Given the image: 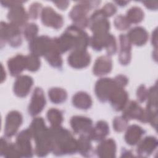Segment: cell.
<instances>
[{
	"mask_svg": "<svg viewBox=\"0 0 158 158\" xmlns=\"http://www.w3.org/2000/svg\"><path fill=\"white\" fill-rule=\"evenodd\" d=\"M54 41L60 53L72 49L86 50L89 43L87 34L76 25L69 27L60 38H55Z\"/></svg>",
	"mask_w": 158,
	"mask_h": 158,
	"instance_id": "1",
	"label": "cell"
},
{
	"mask_svg": "<svg viewBox=\"0 0 158 158\" xmlns=\"http://www.w3.org/2000/svg\"><path fill=\"white\" fill-rule=\"evenodd\" d=\"M52 151L56 155L73 154L77 150V141L66 129L52 127L50 129Z\"/></svg>",
	"mask_w": 158,
	"mask_h": 158,
	"instance_id": "2",
	"label": "cell"
},
{
	"mask_svg": "<svg viewBox=\"0 0 158 158\" xmlns=\"http://www.w3.org/2000/svg\"><path fill=\"white\" fill-rule=\"evenodd\" d=\"M32 136L36 143V153L43 157L52 151V141L50 130L48 129L42 118H36L33 120L30 127Z\"/></svg>",
	"mask_w": 158,
	"mask_h": 158,
	"instance_id": "3",
	"label": "cell"
},
{
	"mask_svg": "<svg viewBox=\"0 0 158 158\" xmlns=\"http://www.w3.org/2000/svg\"><path fill=\"white\" fill-rule=\"evenodd\" d=\"M1 39L7 41L11 46L16 47L21 44L22 39L19 27L12 23H1Z\"/></svg>",
	"mask_w": 158,
	"mask_h": 158,
	"instance_id": "4",
	"label": "cell"
},
{
	"mask_svg": "<svg viewBox=\"0 0 158 158\" xmlns=\"http://www.w3.org/2000/svg\"><path fill=\"white\" fill-rule=\"evenodd\" d=\"M91 2L83 1L74 6L70 13V17L76 23L77 27L81 28H85L88 25V20L86 15L87 13L93 7L90 4Z\"/></svg>",
	"mask_w": 158,
	"mask_h": 158,
	"instance_id": "5",
	"label": "cell"
},
{
	"mask_svg": "<svg viewBox=\"0 0 158 158\" xmlns=\"http://www.w3.org/2000/svg\"><path fill=\"white\" fill-rule=\"evenodd\" d=\"M117 87L120 86L114 79L101 78L96 84V94L99 100L105 102L109 100L110 96Z\"/></svg>",
	"mask_w": 158,
	"mask_h": 158,
	"instance_id": "6",
	"label": "cell"
},
{
	"mask_svg": "<svg viewBox=\"0 0 158 158\" xmlns=\"http://www.w3.org/2000/svg\"><path fill=\"white\" fill-rule=\"evenodd\" d=\"M32 137L30 129L22 131L17 137L15 146L20 157H31L32 149L30 138Z\"/></svg>",
	"mask_w": 158,
	"mask_h": 158,
	"instance_id": "7",
	"label": "cell"
},
{
	"mask_svg": "<svg viewBox=\"0 0 158 158\" xmlns=\"http://www.w3.org/2000/svg\"><path fill=\"white\" fill-rule=\"evenodd\" d=\"M22 122V117L17 111H11L6 116L4 133L6 136H13L17 131Z\"/></svg>",
	"mask_w": 158,
	"mask_h": 158,
	"instance_id": "8",
	"label": "cell"
},
{
	"mask_svg": "<svg viewBox=\"0 0 158 158\" xmlns=\"http://www.w3.org/2000/svg\"><path fill=\"white\" fill-rule=\"evenodd\" d=\"M41 20L44 25L52 27L56 29L60 28L63 24L62 17L49 7H46L43 9Z\"/></svg>",
	"mask_w": 158,
	"mask_h": 158,
	"instance_id": "9",
	"label": "cell"
},
{
	"mask_svg": "<svg viewBox=\"0 0 158 158\" xmlns=\"http://www.w3.org/2000/svg\"><path fill=\"white\" fill-rule=\"evenodd\" d=\"M51 38L47 36H41L31 40L29 48L33 54L36 56H44L51 47Z\"/></svg>",
	"mask_w": 158,
	"mask_h": 158,
	"instance_id": "10",
	"label": "cell"
},
{
	"mask_svg": "<svg viewBox=\"0 0 158 158\" xmlns=\"http://www.w3.org/2000/svg\"><path fill=\"white\" fill-rule=\"evenodd\" d=\"M68 62L73 68H83L89 64L90 56L86 50H74L69 56Z\"/></svg>",
	"mask_w": 158,
	"mask_h": 158,
	"instance_id": "11",
	"label": "cell"
},
{
	"mask_svg": "<svg viewBox=\"0 0 158 158\" xmlns=\"http://www.w3.org/2000/svg\"><path fill=\"white\" fill-rule=\"evenodd\" d=\"M45 104L46 100L43 90L40 88H36L29 105L28 112L31 115L38 114L43 110Z\"/></svg>",
	"mask_w": 158,
	"mask_h": 158,
	"instance_id": "12",
	"label": "cell"
},
{
	"mask_svg": "<svg viewBox=\"0 0 158 158\" xmlns=\"http://www.w3.org/2000/svg\"><path fill=\"white\" fill-rule=\"evenodd\" d=\"M21 2L10 7L7 14V18L10 21V23L18 27L24 25L28 19L27 14L24 8L20 5Z\"/></svg>",
	"mask_w": 158,
	"mask_h": 158,
	"instance_id": "13",
	"label": "cell"
},
{
	"mask_svg": "<svg viewBox=\"0 0 158 158\" xmlns=\"http://www.w3.org/2000/svg\"><path fill=\"white\" fill-rule=\"evenodd\" d=\"M70 125L76 133H89L92 128V121L89 118L75 116L70 120Z\"/></svg>",
	"mask_w": 158,
	"mask_h": 158,
	"instance_id": "14",
	"label": "cell"
},
{
	"mask_svg": "<svg viewBox=\"0 0 158 158\" xmlns=\"http://www.w3.org/2000/svg\"><path fill=\"white\" fill-rule=\"evenodd\" d=\"M123 116L127 120L138 119L143 122L146 121L145 111L135 101H131L124 109Z\"/></svg>",
	"mask_w": 158,
	"mask_h": 158,
	"instance_id": "15",
	"label": "cell"
},
{
	"mask_svg": "<svg viewBox=\"0 0 158 158\" xmlns=\"http://www.w3.org/2000/svg\"><path fill=\"white\" fill-rule=\"evenodd\" d=\"M33 85V80L30 77L22 75L18 77L14 83V91L19 97H24L28 94Z\"/></svg>",
	"mask_w": 158,
	"mask_h": 158,
	"instance_id": "16",
	"label": "cell"
},
{
	"mask_svg": "<svg viewBox=\"0 0 158 158\" xmlns=\"http://www.w3.org/2000/svg\"><path fill=\"white\" fill-rule=\"evenodd\" d=\"M128 99L127 93L121 87H117L110 96V101L112 107L116 110H120L124 109L127 104Z\"/></svg>",
	"mask_w": 158,
	"mask_h": 158,
	"instance_id": "17",
	"label": "cell"
},
{
	"mask_svg": "<svg viewBox=\"0 0 158 158\" xmlns=\"http://www.w3.org/2000/svg\"><path fill=\"white\" fill-rule=\"evenodd\" d=\"M7 65L10 73L12 76H17L26 68V57L17 55L8 60Z\"/></svg>",
	"mask_w": 158,
	"mask_h": 158,
	"instance_id": "18",
	"label": "cell"
},
{
	"mask_svg": "<svg viewBox=\"0 0 158 158\" xmlns=\"http://www.w3.org/2000/svg\"><path fill=\"white\" fill-rule=\"evenodd\" d=\"M120 50L119 53V61L122 65H127L131 59V43L127 36L122 34L120 36Z\"/></svg>",
	"mask_w": 158,
	"mask_h": 158,
	"instance_id": "19",
	"label": "cell"
},
{
	"mask_svg": "<svg viewBox=\"0 0 158 158\" xmlns=\"http://www.w3.org/2000/svg\"><path fill=\"white\" fill-rule=\"evenodd\" d=\"M112 69V60L108 56H101L97 59L93 67L96 75H103L109 73Z\"/></svg>",
	"mask_w": 158,
	"mask_h": 158,
	"instance_id": "20",
	"label": "cell"
},
{
	"mask_svg": "<svg viewBox=\"0 0 158 158\" xmlns=\"http://www.w3.org/2000/svg\"><path fill=\"white\" fill-rule=\"evenodd\" d=\"M130 42L137 46L144 44L148 40V33L142 27H135L128 33L127 36Z\"/></svg>",
	"mask_w": 158,
	"mask_h": 158,
	"instance_id": "21",
	"label": "cell"
},
{
	"mask_svg": "<svg viewBox=\"0 0 158 158\" xmlns=\"http://www.w3.org/2000/svg\"><path fill=\"white\" fill-rule=\"evenodd\" d=\"M116 146L115 141L112 139H106L98 145L97 152L101 157H115Z\"/></svg>",
	"mask_w": 158,
	"mask_h": 158,
	"instance_id": "22",
	"label": "cell"
},
{
	"mask_svg": "<svg viewBox=\"0 0 158 158\" xmlns=\"http://www.w3.org/2000/svg\"><path fill=\"white\" fill-rule=\"evenodd\" d=\"M157 144V141L155 138L146 137L138 146L137 152L141 156H149L156 148Z\"/></svg>",
	"mask_w": 158,
	"mask_h": 158,
	"instance_id": "23",
	"label": "cell"
},
{
	"mask_svg": "<svg viewBox=\"0 0 158 158\" xmlns=\"http://www.w3.org/2000/svg\"><path fill=\"white\" fill-rule=\"evenodd\" d=\"M109 131L108 125L104 121L98 122L89 131V138L95 141H100L105 138Z\"/></svg>",
	"mask_w": 158,
	"mask_h": 158,
	"instance_id": "24",
	"label": "cell"
},
{
	"mask_svg": "<svg viewBox=\"0 0 158 158\" xmlns=\"http://www.w3.org/2000/svg\"><path fill=\"white\" fill-rule=\"evenodd\" d=\"M60 52L57 48L54 40H52L51 47L44 54V56L48 62L53 67H60L62 65V60L60 55Z\"/></svg>",
	"mask_w": 158,
	"mask_h": 158,
	"instance_id": "25",
	"label": "cell"
},
{
	"mask_svg": "<svg viewBox=\"0 0 158 158\" xmlns=\"http://www.w3.org/2000/svg\"><path fill=\"white\" fill-rule=\"evenodd\" d=\"M144 134V130L139 126L133 125L129 127L126 132L125 139L126 142L130 145L136 144Z\"/></svg>",
	"mask_w": 158,
	"mask_h": 158,
	"instance_id": "26",
	"label": "cell"
},
{
	"mask_svg": "<svg viewBox=\"0 0 158 158\" xmlns=\"http://www.w3.org/2000/svg\"><path fill=\"white\" fill-rule=\"evenodd\" d=\"M73 105L81 109H87L89 108L92 104L91 97L86 93H77L73 97L72 100Z\"/></svg>",
	"mask_w": 158,
	"mask_h": 158,
	"instance_id": "27",
	"label": "cell"
},
{
	"mask_svg": "<svg viewBox=\"0 0 158 158\" xmlns=\"http://www.w3.org/2000/svg\"><path fill=\"white\" fill-rule=\"evenodd\" d=\"M77 149L80 154L85 156H89L91 150L90 138L83 135H81L77 142Z\"/></svg>",
	"mask_w": 158,
	"mask_h": 158,
	"instance_id": "28",
	"label": "cell"
},
{
	"mask_svg": "<svg viewBox=\"0 0 158 158\" xmlns=\"http://www.w3.org/2000/svg\"><path fill=\"white\" fill-rule=\"evenodd\" d=\"M48 94L51 101L56 104L61 103L65 101L67 96L66 91L59 88H51L49 91Z\"/></svg>",
	"mask_w": 158,
	"mask_h": 158,
	"instance_id": "29",
	"label": "cell"
},
{
	"mask_svg": "<svg viewBox=\"0 0 158 158\" xmlns=\"http://www.w3.org/2000/svg\"><path fill=\"white\" fill-rule=\"evenodd\" d=\"M144 17V13L141 9L138 7H133L129 9L127 14V19L130 23H139Z\"/></svg>",
	"mask_w": 158,
	"mask_h": 158,
	"instance_id": "30",
	"label": "cell"
},
{
	"mask_svg": "<svg viewBox=\"0 0 158 158\" xmlns=\"http://www.w3.org/2000/svg\"><path fill=\"white\" fill-rule=\"evenodd\" d=\"M47 117L52 127L59 126L63 120V117L61 112L54 108H52L48 110Z\"/></svg>",
	"mask_w": 158,
	"mask_h": 158,
	"instance_id": "31",
	"label": "cell"
},
{
	"mask_svg": "<svg viewBox=\"0 0 158 158\" xmlns=\"http://www.w3.org/2000/svg\"><path fill=\"white\" fill-rule=\"evenodd\" d=\"M26 57V69L30 71H36L40 67V60L38 56L31 54Z\"/></svg>",
	"mask_w": 158,
	"mask_h": 158,
	"instance_id": "32",
	"label": "cell"
},
{
	"mask_svg": "<svg viewBox=\"0 0 158 158\" xmlns=\"http://www.w3.org/2000/svg\"><path fill=\"white\" fill-rule=\"evenodd\" d=\"M24 36L27 40H33L38 33V27L35 23L27 24L24 28Z\"/></svg>",
	"mask_w": 158,
	"mask_h": 158,
	"instance_id": "33",
	"label": "cell"
},
{
	"mask_svg": "<svg viewBox=\"0 0 158 158\" xmlns=\"http://www.w3.org/2000/svg\"><path fill=\"white\" fill-rule=\"evenodd\" d=\"M114 24L116 28L120 30H125L130 27V22L126 17L122 15H118L115 17Z\"/></svg>",
	"mask_w": 158,
	"mask_h": 158,
	"instance_id": "34",
	"label": "cell"
},
{
	"mask_svg": "<svg viewBox=\"0 0 158 158\" xmlns=\"http://www.w3.org/2000/svg\"><path fill=\"white\" fill-rule=\"evenodd\" d=\"M128 120L123 116L115 117L113 122V127L117 131H122L127 127Z\"/></svg>",
	"mask_w": 158,
	"mask_h": 158,
	"instance_id": "35",
	"label": "cell"
},
{
	"mask_svg": "<svg viewBox=\"0 0 158 158\" xmlns=\"http://www.w3.org/2000/svg\"><path fill=\"white\" fill-rule=\"evenodd\" d=\"M116 7L114 5L111 3L106 4L102 9H101L102 14L107 17L109 16H111L114 14L116 12Z\"/></svg>",
	"mask_w": 158,
	"mask_h": 158,
	"instance_id": "36",
	"label": "cell"
},
{
	"mask_svg": "<svg viewBox=\"0 0 158 158\" xmlns=\"http://www.w3.org/2000/svg\"><path fill=\"white\" fill-rule=\"evenodd\" d=\"M41 6L40 4L38 3H34L30 7V15L31 18L36 19L38 16V14L41 9Z\"/></svg>",
	"mask_w": 158,
	"mask_h": 158,
	"instance_id": "37",
	"label": "cell"
},
{
	"mask_svg": "<svg viewBox=\"0 0 158 158\" xmlns=\"http://www.w3.org/2000/svg\"><path fill=\"white\" fill-rule=\"evenodd\" d=\"M148 92L144 85L140 86L137 92V97L140 102H143L146 99L148 96Z\"/></svg>",
	"mask_w": 158,
	"mask_h": 158,
	"instance_id": "38",
	"label": "cell"
},
{
	"mask_svg": "<svg viewBox=\"0 0 158 158\" xmlns=\"http://www.w3.org/2000/svg\"><path fill=\"white\" fill-rule=\"evenodd\" d=\"M55 4H56L57 6L61 9H65L67 6H68V3L69 2L67 1H58V2H54Z\"/></svg>",
	"mask_w": 158,
	"mask_h": 158,
	"instance_id": "39",
	"label": "cell"
}]
</instances>
